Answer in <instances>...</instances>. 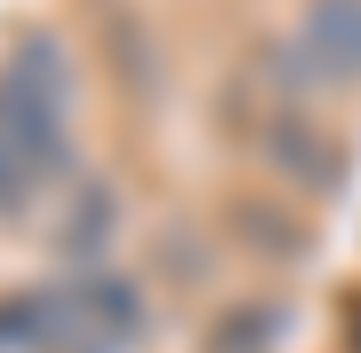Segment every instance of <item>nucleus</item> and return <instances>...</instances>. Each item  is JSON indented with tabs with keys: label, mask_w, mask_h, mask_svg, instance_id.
<instances>
[{
	"label": "nucleus",
	"mask_w": 361,
	"mask_h": 353,
	"mask_svg": "<svg viewBox=\"0 0 361 353\" xmlns=\"http://www.w3.org/2000/svg\"><path fill=\"white\" fill-rule=\"evenodd\" d=\"M63 126H71V71H63V47L39 32L0 71V134L32 165H55L63 157Z\"/></svg>",
	"instance_id": "1"
},
{
	"label": "nucleus",
	"mask_w": 361,
	"mask_h": 353,
	"mask_svg": "<svg viewBox=\"0 0 361 353\" xmlns=\"http://www.w3.org/2000/svg\"><path fill=\"white\" fill-rule=\"evenodd\" d=\"M290 55L314 79H361V0H307L290 32Z\"/></svg>",
	"instance_id": "2"
},
{
	"label": "nucleus",
	"mask_w": 361,
	"mask_h": 353,
	"mask_svg": "<svg viewBox=\"0 0 361 353\" xmlns=\"http://www.w3.org/2000/svg\"><path fill=\"white\" fill-rule=\"evenodd\" d=\"M32 173H39V165H32V157H24V149H16L8 134H0V212H8V204H16L24 189H32Z\"/></svg>",
	"instance_id": "3"
}]
</instances>
